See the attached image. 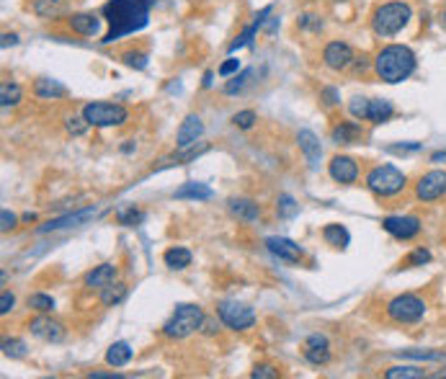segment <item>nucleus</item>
Segmentation results:
<instances>
[{
	"label": "nucleus",
	"mask_w": 446,
	"mask_h": 379,
	"mask_svg": "<svg viewBox=\"0 0 446 379\" xmlns=\"http://www.w3.org/2000/svg\"><path fill=\"white\" fill-rule=\"evenodd\" d=\"M155 0H109L104 6V16L109 21V31L104 34V44H111L116 39L134 34L147 26L150 8Z\"/></svg>",
	"instance_id": "1"
},
{
	"label": "nucleus",
	"mask_w": 446,
	"mask_h": 379,
	"mask_svg": "<svg viewBox=\"0 0 446 379\" xmlns=\"http://www.w3.org/2000/svg\"><path fill=\"white\" fill-rule=\"evenodd\" d=\"M91 379H122V374H114V371H93L88 374Z\"/></svg>",
	"instance_id": "49"
},
{
	"label": "nucleus",
	"mask_w": 446,
	"mask_h": 379,
	"mask_svg": "<svg viewBox=\"0 0 446 379\" xmlns=\"http://www.w3.org/2000/svg\"><path fill=\"white\" fill-rule=\"evenodd\" d=\"M261 29V24H250V26H248L245 31H243V34H240L238 39H235V41H232V44H230V52H238L240 47H248V44H250V41H253V37H256V31Z\"/></svg>",
	"instance_id": "37"
},
{
	"label": "nucleus",
	"mask_w": 446,
	"mask_h": 379,
	"mask_svg": "<svg viewBox=\"0 0 446 379\" xmlns=\"http://www.w3.org/2000/svg\"><path fill=\"white\" fill-rule=\"evenodd\" d=\"M366 186L377 196H395L405 189V173L398 171L395 165H377L366 176Z\"/></svg>",
	"instance_id": "5"
},
{
	"label": "nucleus",
	"mask_w": 446,
	"mask_h": 379,
	"mask_svg": "<svg viewBox=\"0 0 446 379\" xmlns=\"http://www.w3.org/2000/svg\"><path fill=\"white\" fill-rule=\"evenodd\" d=\"M13 304H16V297H13V294H10L8 289H6V292L0 294V313L8 315L10 310H13Z\"/></svg>",
	"instance_id": "46"
},
{
	"label": "nucleus",
	"mask_w": 446,
	"mask_h": 379,
	"mask_svg": "<svg viewBox=\"0 0 446 379\" xmlns=\"http://www.w3.org/2000/svg\"><path fill=\"white\" fill-rule=\"evenodd\" d=\"M297 142H299V150L304 152V158L310 163V168H317V165H320V158H323V147H320V140L315 137V132H310V129H299V132H297Z\"/></svg>",
	"instance_id": "18"
},
{
	"label": "nucleus",
	"mask_w": 446,
	"mask_h": 379,
	"mask_svg": "<svg viewBox=\"0 0 446 379\" xmlns=\"http://www.w3.org/2000/svg\"><path fill=\"white\" fill-rule=\"evenodd\" d=\"M328 171H331V178L338 181V183H353L359 178V163L349 155H335Z\"/></svg>",
	"instance_id": "14"
},
{
	"label": "nucleus",
	"mask_w": 446,
	"mask_h": 379,
	"mask_svg": "<svg viewBox=\"0 0 446 379\" xmlns=\"http://www.w3.org/2000/svg\"><path fill=\"white\" fill-rule=\"evenodd\" d=\"M116 279V266L114 264H101L95 266L93 271L86 274V286H95V289H104Z\"/></svg>",
	"instance_id": "21"
},
{
	"label": "nucleus",
	"mask_w": 446,
	"mask_h": 379,
	"mask_svg": "<svg viewBox=\"0 0 446 379\" xmlns=\"http://www.w3.org/2000/svg\"><path fill=\"white\" fill-rule=\"evenodd\" d=\"M387 315L395 322H418L426 315V302L416 294H400L395 299H389Z\"/></svg>",
	"instance_id": "7"
},
{
	"label": "nucleus",
	"mask_w": 446,
	"mask_h": 379,
	"mask_svg": "<svg viewBox=\"0 0 446 379\" xmlns=\"http://www.w3.org/2000/svg\"><path fill=\"white\" fill-rule=\"evenodd\" d=\"M212 86V73H207V75H204V88H209Z\"/></svg>",
	"instance_id": "54"
},
{
	"label": "nucleus",
	"mask_w": 446,
	"mask_h": 379,
	"mask_svg": "<svg viewBox=\"0 0 446 379\" xmlns=\"http://www.w3.org/2000/svg\"><path fill=\"white\" fill-rule=\"evenodd\" d=\"M127 297V284H122V281H111L109 286H104V292H101V304H106V307H114V304H119Z\"/></svg>",
	"instance_id": "29"
},
{
	"label": "nucleus",
	"mask_w": 446,
	"mask_h": 379,
	"mask_svg": "<svg viewBox=\"0 0 446 379\" xmlns=\"http://www.w3.org/2000/svg\"><path fill=\"white\" fill-rule=\"evenodd\" d=\"M83 119L91 127H119L129 119V111L119 104H106V101H93L83 106Z\"/></svg>",
	"instance_id": "6"
},
{
	"label": "nucleus",
	"mask_w": 446,
	"mask_h": 379,
	"mask_svg": "<svg viewBox=\"0 0 446 379\" xmlns=\"http://www.w3.org/2000/svg\"><path fill=\"white\" fill-rule=\"evenodd\" d=\"M116 219H119V225H127V228H134V225H140L145 219V212L134 207H122L116 212Z\"/></svg>",
	"instance_id": "33"
},
{
	"label": "nucleus",
	"mask_w": 446,
	"mask_h": 379,
	"mask_svg": "<svg viewBox=\"0 0 446 379\" xmlns=\"http://www.w3.org/2000/svg\"><path fill=\"white\" fill-rule=\"evenodd\" d=\"M124 65L134 67V70H145L147 67V55L145 52H127L124 55Z\"/></svg>",
	"instance_id": "40"
},
{
	"label": "nucleus",
	"mask_w": 446,
	"mask_h": 379,
	"mask_svg": "<svg viewBox=\"0 0 446 379\" xmlns=\"http://www.w3.org/2000/svg\"><path fill=\"white\" fill-rule=\"evenodd\" d=\"M304 356H307V361L315 364V367L328 364V361H331V343H328V338L320 335V333H313V335L304 341Z\"/></svg>",
	"instance_id": "15"
},
{
	"label": "nucleus",
	"mask_w": 446,
	"mask_h": 379,
	"mask_svg": "<svg viewBox=\"0 0 446 379\" xmlns=\"http://www.w3.org/2000/svg\"><path fill=\"white\" fill-rule=\"evenodd\" d=\"M256 119H258L256 111H250V109H248V111H240V114L232 116V124L240 127V129H250V127L256 124Z\"/></svg>",
	"instance_id": "41"
},
{
	"label": "nucleus",
	"mask_w": 446,
	"mask_h": 379,
	"mask_svg": "<svg viewBox=\"0 0 446 379\" xmlns=\"http://www.w3.org/2000/svg\"><path fill=\"white\" fill-rule=\"evenodd\" d=\"M320 95H323V101H325L328 106H335L338 101H341V98H338V91H335V88H323V91H320Z\"/></svg>",
	"instance_id": "48"
},
{
	"label": "nucleus",
	"mask_w": 446,
	"mask_h": 379,
	"mask_svg": "<svg viewBox=\"0 0 446 379\" xmlns=\"http://www.w3.org/2000/svg\"><path fill=\"white\" fill-rule=\"evenodd\" d=\"M70 29L80 34V37H95L101 31V21L93 13H73L70 16Z\"/></svg>",
	"instance_id": "19"
},
{
	"label": "nucleus",
	"mask_w": 446,
	"mask_h": 379,
	"mask_svg": "<svg viewBox=\"0 0 446 379\" xmlns=\"http://www.w3.org/2000/svg\"><path fill=\"white\" fill-rule=\"evenodd\" d=\"M382 228L387 230L392 237L398 240H410L420 232V219L418 217H387L382 222Z\"/></svg>",
	"instance_id": "11"
},
{
	"label": "nucleus",
	"mask_w": 446,
	"mask_h": 379,
	"mask_svg": "<svg viewBox=\"0 0 446 379\" xmlns=\"http://www.w3.org/2000/svg\"><path fill=\"white\" fill-rule=\"evenodd\" d=\"M34 10H37V16H41V19H57L59 13L65 10V3L62 0H37Z\"/></svg>",
	"instance_id": "30"
},
{
	"label": "nucleus",
	"mask_w": 446,
	"mask_h": 379,
	"mask_svg": "<svg viewBox=\"0 0 446 379\" xmlns=\"http://www.w3.org/2000/svg\"><path fill=\"white\" fill-rule=\"evenodd\" d=\"M26 304H29L31 310H37V313H52L55 310V299L49 297V294H29V299H26Z\"/></svg>",
	"instance_id": "32"
},
{
	"label": "nucleus",
	"mask_w": 446,
	"mask_h": 379,
	"mask_svg": "<svg viewBox=\"0 0 446 379\" xmlns=\"http://www.w3.org/2000/svg\"><path fill=\"white\" fill-rule=\"evenodd\" d=\"M392 114H395V106L389 104V101H384V98H371L369 101V122L382 124L387 122Z\"/></svg>",
	"instance_id": "28"
},
{
	"label": "nucleus",
	"mask_w": 446,
	"mask_h": 379,
	"mask_svg": "<svg viewBox=\"0 0 446 379\" xmlns=\"http://www.w3.org/2000/svg\"><path fill=\"white\" fill-rule=\"evenodd\" d=\"M250 377H253V379H276V377H279V371H276L274 367L261 364V367H256V369L250 371Z\"/></svg>",
	"instance_id": "43"
},
{
	"label": "nucleus",
	"mask_w": 446,
	"mask_h": 379,
	"mask_svg": "<svg viewBox=\"0 0 446 379\" xmlns=\"http://www.w3.org/2000/svg\"><path fill=\"white\" fill-rule=\"evenodd\" d=\"M3 353L10 356V359H21V356H26V343L19 341V338H6L3 341Z\"/></svg>",
	"instance_id": "36"
},
{
	"label": "nucleus",
	"mask_w": 446,
	"mask_h": 379,
	"mask_svg": "<svg viewBox=\"0 0 446 379\" xmlns=\"http://www.w3.org/2000/svg\"><path fill=\"white\" fill-rule=\"evenodd\" d=\"M204 325V313L199 304H178L171 320L162 325V335L165 338H186L194 331H199Z\"/></svg>",
	"instance_id": "4"
},
{
	"label": "nucleus",
	"mask_w": 446,
	"mask_h": 379,
	"mask_svg": "<svg viewBox=\"0 0 446 379\" xmlns=\"http://www.w3.org/2000/svg\"><path fill=\"white\" fill-rule=\"evenodd\" d=\"M374 70L384 83H402L416 73V55L410 47L402 44H389L377 55L374 59Z\"/></svg>",
	"instance_id": "2"
},
{
	"label": "nucleus",
	"mask_w": 446,
	"mask_h": 379,
	"mask_svg": "<svg viewBox=\"0 0 446 379\" xmlns=\"http://www.w3.org/2000/svg\"><path fill=\"white\" fill-rule=\"evenodd\" d=\"M191 250H186V248H168L165 250V256H162V261H165V266L168 268H173V271H183L186 266H191Z\"/></svg>",
	"instance_id": "26"
},
{
	"label": "nucleus",
	"mask_w": 446,
	"mask_h": 379,
	"mask_svg": "<svg viewBox=\"0 0 446 379\" xmlns=\"http://www.w3.org/2000/svg\"><path fill=\"white\" fill-rule=\"evenodd\" d=\"M428 261H431V253H428L426 248H418V250H413V253H410L405 264H408V266H423V264H428Z\"/></svg>",
	"instance_id": "42"
},
{
	"label": "nucleus",
	"mask_w": 446,
	"mask_h": 379,
	"mask_svg": "<svg viewBox=\"0 0 446 379\" xmlns=\"http://www.w3.org/2000/svg\"><path fill=\"white\" fill-rule=\"evenodd\" d=\"M431 160H434V163H441V160H444V163H446V152H436V155H434Z\"/></svg>",
	"instance_id": "52"
},
{
	"label": "nucleus",
	"mask_w": 446,
	"mask_h": 379,
	"mask_svg": "<svg viewBox=\"0 0 446 379\" xmlns=\"http://www.w3.org/2000/svg\"><path fill=\"white\" fill-rule=\"evenodd\" d=\"M349 111H351L353 119H369V98H351V104H349Z\"/></svg>",
	"instance_id": "38"
},
{
	"label": "nucleus",
	"mask_w": 446,
	"mask_h": 379,
	"mask_svg": "<svg viewBox=\"0 0 446 379\" xmlns=\"http://www.w3.org/2000/svg\"><path fill=\"white\" fill-rule=\"evenodd\" d=\"M29 331L47 343H59L65 338V328L57 320H52V317H37V320H31Z\"/></svg>",
	"instance_id": "17"
},
{
	"label": "nucleus",
	"mask_w": 446,
	"mask_h": 379,
	"mask_svg": "<svg viewBox=\"0 0 446 379\" xmlns=\"http://www.w3.org/2000/svg\"><path fill=\"white\" fill-rule=\"evenodd\" d=\"M176 199H196V201H207L214 196V191L209 189L207 183H199V181H189V183H183L180 189H176L173 194Z\"/></svg>",
	"instance_id": "22"
},
{
	"label": "nucleus",
	"mask_w": 446,
	"mask_h": 379,
	"mask_svg": "<svg viewBox=\"0 0 446 379\" xmlns=\"http://www.w3.org/2000/svg\"><path fill=\"white\" fill-rule=\"evenodd\" d=\"M98 214L95 207H86L80 212H73V214H65V217H57V219H49L47 225H41L37 232H55V230H67V228H80L86 225L88 219H93Z\"/></svg>",
	"instance_id": "10"
},
{
	"label": "nucleus",
	"mask_w": 446,
	"mask_h": 379,
	"mask_svg": "<svg viewBox=\"0 0 446 379\" xmlns=\"http://www.w3.org/2000/svg\"><path fill=\"white\" fill-rule=\"evenodd\" d=\"M201 134H204V124L196 114L186 116L178 127V134H176V145H178V150H189L191 145H196Z\"/></svg>",
	"instance_id": "13"
},
{
	"label": "nucleus",
	"mask_w": 446,
	"mask_h": 379,
	"mask_svg": "<svg viewBox=\"0 0 446 379\" xmlns=\"http://www.w3.org/2000/svg\"><path fill=\"white\" fill-rule=\"evenodd\" d=\"M227 207H230V214L243 219V222H256V219L261 217L258 204L256 201H250V199H230Z\"/></svg>",
	"instance_id": "20"
},
{
	"label": "nucleus",
	"mask_w": 446,
	"mask_h": 379,
	"mask_svg": "<svg viewBox=\"0 0 446 379\" xmlns=\"http://www.w3.org/2000/svg\"><path fill=\"white\" fill-rule=\"evenodd\" d=\"M266 248L276 258L286 261V264H299L302 261V248L297 246V243H292L289 237H268Z\"/></svg>",
	"instance_id": "16"
},
{
	"label": "nucleus",
	"mask_w": 446,
	"mask_h": 379,
	"mask_svg": "<svg viewBox=\"0 0 446 379\" xmlns=\"http://www.w3.org/2000/svg\"><path fill=\"white\" fill-rule=\"evenodd\" d=\"M129 361H132V346H129V343L116 341L111 349L106 351V364H109V367H116V369H119V367H127Z\"/></svg>",
	"instance_id": "25"
},
{
	"label": "nucleus",
	"mask_w": 446,
	"mask_h": 379,
	"mask_svg": "<svg viewBox=\"0 0 446 379\" xmlns=\"http://www.w3.org/2000/svg\"><path fill=\"white\" fill-rule=\"evenodd\" d=\"M240 70V59H235V57H230L227 62H222V65H219V75L222 77H230V75H235V73H238Z\"/></svg>",
	"instance_id": "44"
},
{
	"label": "nucleus",
	"mask_w": 446,
	"mask_h": 379,
	"mask_svg": "<svg viewBox=\"0 0 446 379\" xmlns=\"http://www.w3.org/2000/svg\"><path fill=\"white\" fill-rule=\"evenodd\" d=\"M34 93L44 101H52V98H65L67 88L59 83V80H52V77H39L34 83Z\"/></svg>",
	"instance_id": "23"
},
{
	"label": "nucleus",
	"mask_w": 446,
	"mask_h": 379,
	"mask_svg": "<svg viewBox=\"0 0 446 379\" xmlns=\"http://www.w3.org/2000/svg\"><path fill=\"white\" fill-rule=\"evenodd\" d=\"M323 237L325 243L333 248H349V243H351V235H349V230L343 228V225H325L323 228Z\"/></svg>",
	"instance_id": "27"
},
{
	"label": "nucleus",
	"mask_w": 446,
	"mask_h": 379,
	"mask_svg": "<svg viewBox=\"0 0 446 379\" xmlns=\"http://www.w3.org/2000/svg\"><path fill=\"white\" fill-rule=\"evenodd\" d=\"M86 127H91L86 119H77V116L67 119V132H70V134H83V132H86Z\"/></svg>",
	"instance_id": "45"
},
{
	"label": "nucleus",
	"mask_w": 446,
	"mask_h": 379,
	"mask_svg": "<svg viewBox=\"0 0 446 379\" xmlns=\"http://www.w3.org/2000/svg\"><path fill=\"white\" fill-rule=\"evenodd\" d=\"M323 59L331 70H346L353 62V49L346 41H331L323 52Z\"/></svg>",
	"instance_id": "12"
},
{
	"label": "nucleus",
	"mask_w": 446,
	"mask_h": 379,
	"mask_svg": "<svg viewBox=\"0 0 446 379\" xmlns=\"http://www.w3.org/2000/svg\"><path fill=\"white\" fill-rule=\"evenodd\" d=\"M0 101L3 106H13L21 101V86L19 83H3L0 86Z\"/></svg>",
	"instance_id": "34"
},
{
	"label": "nucleus",
	"mask_w": 446,
	"mask_h": 379,
	"mask_svg": "<svg viewBox=\"0 0 446 379\" xmlns=\"http://www.w3.org/2000/svg\"><path fill=\"white\" fill-rule=\"evenodd\" d=\"M0 222H3V225H0V230H3V232H8V230L16 228V214H10L8 209H3V214H0Z\"/></svg>",
	"instance_id": "47"
},
{
	"label": "nucleus",
	"mask_w": 446,
	"mask_h": 379,
	"mask_svg": "<svg viewBox=\"0 0 446 379\" xmlns=\"http://www.w3.org/2000/svg\"><path fill=\"white\" fill-rule=\"evenodd\" d=\"M250 77H253V70H243V73H240V75L232 77L230 83H225V93H227V95L240 93V91L245 88V83H248V80H250Z\"/></svg>",
	"instance_id": "35"
},
{
	"label": "nucleus",
	"mask_w": 446,
	"mask_h": 379,
	"mask_svg": "<svg viewBox=\"0 0 446 379\" xmlns=\"http://www.w3.org/2000/svg\"><path fill=\"white\" fill-rule=\"evenodd\" d=\"M331 137L335 145H353L361 140V127L356 122H341L338 127H333Z\"/></svg>",
	"instance_id": "24"
},
{
	"label": "nucleus",
	"mask_w": 446,
	"mask_h": 379,
	"mask_svg": "<svg viewBox=\"0 0 446 379\" xmlns=\"http://www.w3.org/2000/svg\"><path fill=\"white\" fill-rule=\"evenodd\" d=\"M410 16H413V10H410L408 3L392 0V3H384V6H380V8L374 10L371 29H374L377 37H395L398 31H402L408 26Z\"/></svg>",
	"instance_id": "3"
},
{
	"label": "nucleus",
	"mask_w": 446,
	"mask_h": 379,
	"mask_svg": "<svg viewBox=\"0 0 446 379\" xmlns=\"http://www.w3.org/2000/svg\"><path fill=\"white\" fill-rule=\"evenodd\" d=\"M24 222H37V214H34V212H26V214H24Z\"/></svg>",
	"instance_id": "53"
},
{
	"label": "nucleus",
	"mask_w": 446,
	"mask_h": 379,
	"mask_svg": "<svg viewBox=\"0 0 446 379\" xmlns=\"http://www.w3.org/2000/svg\"><path fill=\"white\" fill-rule=\"evenodd\" d=\"M426 377V371L418 367H392L384 371V379H420Z\"/></svg>",
	"instance_id": "31"
},
{
	"label": "nucleus",
	"mask_w": 446,
	"mask_h": 379,
	"mask_svg": "<svg viewBox=\"0 0 446 379\" xmlns=\"http://www.w3.org/2000/svg\"><path fill=\"white\" fill-rule=\"evenodd\" d=\"M405 150H420V145L413 142V145H395L392 147V152H405Z\"/></svg>",
	"instance_id": "50"
},
{
	"label": "nucleus",
	"mask_w": 446,
	"mask_h": 379,
	"mask_svg": "<svg viewBox=\"0 0 446 379\" xmlns=\"http://www.w3.org/2000/svg\"><path fill=\"white\" fill-rule=\"evenodd\" d=\"M416 194L420 201H434L446 194V171H428L416 183Z\"/></svg>",
	"instance_id": "9"
},
{
	"label": "nucleus",
	"mask_w": 446,
	"mask_h": 379,
	"mask_svg": "<svg viewBox=\"0 0 446 379\" xmlns=\"http://www.w3.org/2000/svg\"><path fill=\"white\" fill-rule=\"evenodd\" d=\"M19 41V37L16 34H3V47H8V44H16Z\"/></svg>",
	"instance_id": "51"
},
{
	"label": "nucleus",
	"mask_w": 446,
	"mask_h": 379,
	"mask_svg": "<svg viewBox=\"0 0 446 379\" xmlns=\"http://www.w3.org/2000/svg\"><path fill=\"white\" fill-rule=\"evenodd\" d=\"M217 315L219 320L225 322L227 328H232V331H248V328L256 325V313L248 304L240 302H219Z\"/></svg>",
	"instance_id": "8"
},
{
	"label": "nucleus",
	"mask_w": 446,
	"mask_h": 379,
	"mask_svg": "<svg viewBox=\"0 0 446 379\" xmlns=\"http://www.w3.org/2000/svg\"><path fill=\"white\" fill-rule=\"evenodd\" d=\"M279 214H281V217H295L297 212H299V204H297L295 199H292V196H279Z\"/></svg>",
	"instance_id": "39"
}]
</instances>
